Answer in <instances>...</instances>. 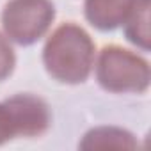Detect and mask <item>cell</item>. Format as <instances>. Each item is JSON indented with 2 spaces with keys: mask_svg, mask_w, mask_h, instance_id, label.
Segmentation results:
<instances>
[{
  "mask_svg": "<svg viewBox=\"0 0 151 151\" xmlns=\"http://www.w3.org/2000/svg\"><path fill=\"white\" fill-rule=\"evenodd\" d=\"M94 43L75 23L57 27L43 48V64L48 75L60 84H82L94 66Z\"/></svg>",
  "mask_w": 151,
  "mask_h": 151,
  "instance_id": "1",
  "label": "cell"
},
{
  "mask_svg": "<svg viewBox=\"0 0 151 151\" xmlns=\"http://www.w3.org/2000/svg\"><path fill=\"white\" fill-rule=\"evenodd\" d=\"M149 64L140 55L117 45L101 48L96 60V80L114 94H142L149 87Z\"/></svg>",
  "mask_w": 151,
  "mask_h": 151,
  "instance_id": "2",
  "label": "cell"
},
{
  "mask_svg": "<svg viewBox=\"0 0 151 151\" xmlns=\"http://www.w3.org/2000/svg\"><path fill=\"white\" fill-rule=\"evenodd\" d=\"M53 18L55 7L50 0H9L2 11V27L6 37L29 46L48 32Z\"/></svg>",
  "mask_w": 151,
  "mask_h": 151,
  "instance_id": "3",
  "label": "cell"
},
{
  "mask_svg": "<svg viewBox=\"0 0 151 151\" xmlns=\"http://www.w3.org/2000/svg\"><path fill=\"white\" fill-rule=\"evenodd\" d=\"M6 107L11 114L16 137H41L52 123L48 103L30 93H20L7 98Z\"/></svg>",
  "mask_w": 151,
  "mask_h": 151,
  "instance_id": "4",
  "label": "cell"
},
{
  "mask_svg": "<svg viewBox=\"0 0 151 151\" xmlns=\"http://www.w3.org/2000/svg\"><path fill=\"white\" fill-rule=\"evenodd\" d=\"M133 0H86L84 13L87 22L98 30H114L123 25Z\"/></svg>",
  "mask_w": 151,
  "mask_h": 151,
  "instance_id": "5",
  "label": "cell"
},
{
  "mask_svg": "<svg viewBox=\"0 0 151 151\" xmlns=\"http://www.w3.org/2000/svg\"><path fill=\"white\" fill-rule=\"evenodd\" d=\"M80 149H123L132 151L137 147V140L133 135L117 126H98L89 130L82 142L78 144Z\"/></svg>",
  "mask_w": 151,
  "mask_h": 151,
  "instance_id": "6",
  "label": "cell"
},
{
  "mask_svg": "<svg viewBox=\"0 0 151 151\" xmlns=\"http://www.w3.org/2000/svg\"><path fill=\"white\" fill-rule=\"evenodd\" d=\"M149 7H151V0H133V6L123 22L126 39L144 52H147L151 45Z\"/></svg>",
  "mask_w": 151,
  "mask_h": 151,
  "instance_id": "7",
  "label": "cell"
},
{
  "mask_svg": "<svg viewBox=\"0 0 151 151\" xmlns=\"http://www.w3.org/2000/svg\"><path fill=\"white\" fill-rule=\"evenodd\" d=\"M16 66V55L13 46L9 45L7 37L4 34H0V82L6 80L9 75L13 73Z\"/></svg>",
  "mask_w": 151,
  "mask_h": 151,
  "instance_id": "8",
  "label": "cell"
},
{
  "mask_svg": "<svg viewBox=\"0 0 151 151\" xmlns=\"http://www.w3.org/2000/svg\"><path fill=\"white\" fill-rule=\"evenodd\" d=\"M16 137V132H14V124H13V119H11V114L6 107V103L2 101L0 103V144H4L11 139Z\"/></svg>",
  "mask_w": 151,
  "mask_h": 151,
  "instance_id": "9",
  "label": "cell"
}]
</instances>
